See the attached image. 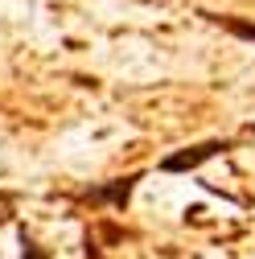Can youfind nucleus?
<instances>
[{
    "label": "nucleus",
    "instance_id": "nucleus-6",
    "mask_svg": "<svg viewBox=\"0 0 255 259\" xmlns=\"http://www.w3.org/2000/svg\"><path fill=\"white\" fill-rule=\"evenodd\" d=\"M251 132H255V123H251Z\"/></svg>",
    "mask_w": 255,
    "mask_h": 259
},
{
    "label": "nucleus",
    "instance_id": "nucleus-3",
    "mask_svg": "<svg viewBox=\"0 0 255 259\" xmlns=\"http://www.w3.org/2000/svg\"><path fill=\"white\" fill-rule=\"evenodd\" d=\"M206 21H214V25H222L231 37H239V41H251L255 46V21H243V17H214V13H202Z\"/></svg>",
    "mask_w": 255,
    "mask_h": 259
},
{
    "label": "nucleus",
    "instance_id": "nucleus-4",
    "mask_svg": "<svg viewBox=\"0 0 255 259\" xmlns=\"http://www.w3.org/2000/svg\"><path fill=\"white\" fill-rule=\"evenodd\" d=\"M21 259H50V251H41L29 235H21Z\"/></svg>",
    "mask_w": 255,
    "mask_h": 259
},
{
    "label": "nucleus",
    "instance_id": "nucleus-2",
    "mask_svg": "<svg viewBox=\"0 0 255 259\" xmlns=\"http://www.w3.org/2000/svg\"><path fill=\"white\" fill-rule=\"evenodd\" d=\"M140 177H144V173H128V177H111V181H103L99 189L91 193V202H99V206H111V210H123L128 202H132V193H136Z\"/></svg>",
    "mask_w": 255,
    "mask_h": 259
},
{
    "label": "nucleus",
    "instance_id": "nucleus-1",
    "mask_svg": "<svg viewBox=\"0 0 255 259\" xmlns=\"http://www.w3.org/2000/svg\"><path fill=\"white\" fill-rule=\"evenodd\" d=\"M227 148H231L227 140H202V144L177 148V152H169V156L161 160V173H194V169H202V165H206V160L222 156Z\"/></svg>",
    "mask_w": 255,
    "mask_h": 259
},
{
    "label": "nucleus",
    "instance_id": "nucleus-5",
    "mask_svg": "<svg viewBox=\"0 0 255 259\" xmlns=\"http://www.w3.org/2000/svg\"><path fill=\"white\" fill-rule=\"evenodd\" d=\"M13 218V198H9V193H0V226H5Z\"/></svg>",
    "mask_w": 255,
    "mask_h": 259
}]
</instances>
